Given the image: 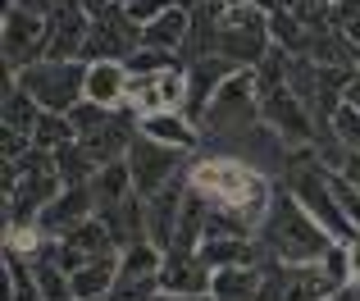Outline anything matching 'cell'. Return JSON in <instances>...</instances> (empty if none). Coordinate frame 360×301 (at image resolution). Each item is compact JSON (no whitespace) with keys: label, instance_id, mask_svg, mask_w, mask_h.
Here are the masks:
<instances>
[{"label":"cell","instance_id":"11","mask_svg":"<svg viewBox=\"0 0 360 301\" xmlns=\"http://www.w3.org/2000/svg\"><path fill=\"white\" fill-rule=\"evenodd\" d=\"M233 64L224 60V55H210V60H196V64H187V105H183V115L192 119L196 128H201V119H205V110H210V101L219 96V87L233 78Z\"/></svg>","mask_w":360,"mask_h":301},{"label":"cell","instance_id":"13","mask_svg":"<svg viewBox=\"0 0 360 301\" xmlns=\"http://www.w3.org/2000/svg\"><path fill=\"white\" fill-rule=\"evenodd\" d=\"M91 214H96V196H91V187H64V192L41 210L37 229H41L46 238H64L69 229H78V224L91 219Z\"/></svg>","mask_w":360,"mask_h":301},{"label":"cell","instance_id":"30","mask_svg":"<svg viewBox=\"0 0 360 301\" xmlns=\"http://www.w3.org/2000/svg\"><path fill=\"white\" fill-rule=\"evenodd\" d=\"M324 183H328V192L338 196V205L352 214V224L360 229V187H356L347 174H338V169H324Z\"/></svg>","mask_w":360,"mask_h":301},{"label":"cell","instance_id":"23","mask_svg":"<svg viewBox=\"0 0 360 301\" xmlns=\"http://www.w3.org/2000/svg\"><path fill=\"white\" fill-rule=\"evenodd\" d=\"M119 283V256H101L73 274V301H105Z\"/></svg>","mask_w":360,"mask_h":301},{"label":"cell","instance_id":"21","mask_svg":"<svg viewBox=\"0 0 360 301\" xmlns=\"http://www.w3.org/2000/svg\"><path fill=\"white\" fill-rule=\"evenodd\" d=\"M132 192H137V187H132V169H128V160H115V165L96 169V178H91L96 214H105V210H115V205H123Z\"/></svg>","mask_w":360,"mask_h":301},{"label":"cell","instance_id":"3","mask_svg":"<svg viewBox=\"0 0 360 301\" xmlns=\"http://www.w3.org/2000/svg\"><path fill=\"white\" fill-rule=\"evenodd\" d=\"M18 87L37 96V105L51 115H69L87 101V64L82 60H37L18 73Z\"/></svg>","mask_w":360,"mask_h":301},{"label":"cell","instance_id":"16","mask_svg":"<svg viewBox=\"0 0 360 301\" xmlns=\"http://www.w3.org/2000/svg\"><path fill=\"white\" fill-rule=\"evenodd\" d=\"M210 196L201 192V187H187V196H183V214H178V233H174V247L169 251H201V242H205V224H210Z\"/></svg>","mask_w":360,"mask_h":301},{"label":"cell","instance_id":"17","mask_svg":"<svg viewBox=\"0 0 360 301\" xmlns=\"http://www.w3.org/2000/svg\"><path fill=\"white\" fill-rule=\"evenodd\" d=\"M196 256H201L205 269H242V265H260V242L255 238H205Z\"/></svg>","mask_w":360,"mask_h":301},{"label":"cell","instance_id":"34","mask_svg":"<svg viewBox=\"0 0 360 301\" xmlns=\"http://www.w3.org/2000/svg\"><path fill=\"white\" fill-rule=\"evenodd\" d=\"M347 105H356V110H360V69L352 73V82H347Z\"/></svg>","mask_w":360,"mask_h":301},{"label":"cell","instance_id":"19","mask_svg":"<svg viewBox=\"0 0 360 301\" xmlns=\"http://www.w3.org/2000/svg\"><path fill=\"white\" fill-rule=\"evenodd\" d=\"M41 115H46V110L37 105L32 91L18 87V78H9V73H5V133H23V137H32V133H37V124H41Z\"/></svg>","mask_w":360,"mask_h":301},{"label":"cell","instance_id":"8","mask_svg":"<svg viewBox=\"0 0 360 301\" xmlns=\"http://www.w3.org/2000/svg\"><path fill=\"white\" fill-rule=\"evenodd\" d=\"M260 115H264V124L283 137V146H288V150L292 146H315L319 124H315V115H310V110L292 96V87L260 91Z\"/></svg>","mask_w":360,"mask_h":301},{"label":"cell","instance_id":"31","mask_svg":"<svg viewBox=\"0 0 360 301\" xmlns=\"http://www.w3.org/2000/svg\"><path fill=\"white\" fill-rule=\"evenodd\" d=\"M69 119H73V128H78V137H91V133H101V128L115 119V110L96 105V101H82V105L69 110Z\"/></svg>","mask_w":360,"mask_h":301},{"label":"cell","instance_id":"28","mask_svg":"<svg viewBox=\"0 0 360 301\" xmlns=\"http://www.w3.org/2000/svg\"><path fill=\"white\" fill-rule=\"evenodd\" d=\"M123 64H128V73H132V78H155V73H169V69H187V64H183V55H174V51H150V46L132 51Z\"/></svg>","mask_w":360,"mask_h":301},{"label":"cell","instance_id":"37","mask_svg":"<svg viewBox=\"0 0 360 301\" xmlns=\"http://www.w3.org/2000/svg\"><path fill=\"white\" fill-rule=\"evenodd\" d=\"M342 174H347V178H352V183L360 187V155H352V160H347V169H342Z\"/></svg>","mask_w":360,"mask_h":301},{"label":"cell","instance_id":"14","mask_svg":"<svg viewBox=\"0 0 360 301\" xmlns=\"http://www.w3.org/2000/svg\"><path fill=\"white\" fill-rule=\"evenodd\" d=\"M128 87H132V73L123 60H91L87 64V101L105 110H119L128 101Z\"/></svg>","mask_w":360,"mask_h":301},{"label":"cell","instance_id":"18","mask_svg":"<svg viewBox=\"0 0 360 301\" xmlns=\"http://www.w3.org/2000/svg\"><path fill=\"white\" fill-rule=\"evenodd\" d=\"M141 133L155 137V142H165V146H174V150H183V155L201 146V128H196L183 110H165V115L141 119Z\"/></svg>","mask_w":360,"mask_h":301},{"label":"cell","instance_id":"9","mask_svg":"<svg viewBox=\"0 0 360 301\" xmlns=\"http://www.w3.org/2000/svg\"><path fill=\"white\" fill-rule=\"evenodd\" d=\"M187 187H192V165H187L169 187H160V192L146 201V233H150V242H155L160 251L174 247V233H178V214H183Z\"/></svg>","mask_w":360,"mask_h":301},{"label":"cell","instance_id":"22","mask_svg":"<svg viewBox=\"0 0 360 301\" xmlns=\"http://www.w3.org/2000/svg\"><path fill=\"white\" fill-rule=\"evenodd\" d=\"M260 288H264V274H260V265H242V269H214L210 297H214V301H260Z\"/></svg>","mask_w":360,"mask_h":301},{"label":"cell","instance_id":"29","mask_svg":"<svg viewBox=\"0 0 360 301\" xmlns=\"http://www.w3.org/2000/svg\"><path fill=\"white\" fill-rule=\"evenodd\" d=\"M69 142H78V128H73V119H69V115H51V110H46L41 124H37V133H32V146L60 150V146H69Z\"/></svg>","mask_w":360,"mask_h":301},{"label":"cell","instance_id":"4","mask_svg":"<svg viewBox=\"0 0 360 301\" xmlns=\"http://www.w3.org/2000/svg\"><path fill=\"white\" fill-rule=\"evenodd\" d=\"M255 124H264L260 91H255V69H238L219 87V96L210 101L201 128H205V137H233V133H246V128H255Z\"/></svg>","mask_w":360,"mask_h":301},{"label":"cell","instance_id":"36","mask_svg":"<svg viewBox=\"0 0 360 301\" xmlns=\"http://www.w3.org/2000/svg\"><path fill=\"white\" fill-rule=\"evenodd\" d=\"M78 5H82V9H87V14H91V18H96V14H101V9H105V5H115V0H78Z\"/></svg>","mask_w":360,"mask_h":301},{"label":"cell","instance_id":"12","mask_svg":"<svg viewBox=\"0 0 360 301\" xmlns=\"http://www.w3.org/2000/svg\"><path fill=\"white\" fill-rule=\"evenodd\" d=\"M214 269L201 265V256L192 251H165L160 265V293H183V297H210Z\"/></svg>","mask_w":360,"mask_h":301},{"label":"cell","instance_id":"10","mask_svg":"<svg viewBox=\"0 0 360 301\" xmlns=\"http://www.w3.org/2000/svg\"><path fill=\"white\" fill-rule=\"evenodd\" d=\"M91 32V14L78 0H64L51 14V37H46V60H82Z\"/></svg>","mask_w":360,"mask_h":301},{"label":"cell","instance_id":"26","mask_svg":"<svg viewBox=\"0 0 360 301\" xmlns=\"http://www.w3.org/2000/svg\"><path fill=\"white\" fill-rule=\"evenodd\" d=\"M5 278H9V301H46L41 288H37L32 260L18 256V251H5Z\"/></svg>","mask_w":360,"mask_h":301},{"label":"cell","instance_id":"6","mask_svg":"<svg viewBox=\"0 0 360 301\" xmlns=\"http://www.w3.org/2000/svg\"><path fill=\"white\" fill-rule=\"evenodd\" d=\"M128 169H132V187H137V196H155L160 187H169L178 174H183V150L155 142V137L137 133V142L128 146Z\"/></svg>","mask_w":360,"mask_h":301},{"label":"cell","instance_id":"32","mask_svg":"<svg viewBox=\"0 0 360 301\" xmlns=\"http://www.w3.org/2000/svg\"><path fill=\"white\" fill-rule=\"evenodd\" d=\"M328 124H333V137H338V142L352 150V155H360V110L356 105H342L333 119H328Z\"/></svg>","mask_w":360,"mask_h":301},{"label":"cell","instance_id":"5","mask_svg":"<svg viewBox=\"0 0 360 301\" xmlns=\"http://www.w3.org/2000/svg\"><path fill=\"white\" fill-rule=\"evenodd\" d=\"M132 51H141V23L115 0V5H105L96 18H91L82 64H91V60H128Z\"/></svg>","mask_w":360,"mask_h":301},{"label":"cell","instance_id":"27","mask_svg":"<svg viewBox=\"0 0 360 301\" xmlns=\"http://www.w3.org/2000/svg\"><path fill=\"white\" fill-rule=\"evenodd\" d=\"M269 37L278 51L288 55H306V41H310V27L301 23L297 14H288V9H278V14H269Z\"/></svg>","mask_w":360,"mask_h":301},{"label":"cell","instance_id":"7","mask_svg":"<svg viewBox=\"0 0 360 301\" xmlns=\"http://www.w3.org/2000/svg\"><path fill=\"white\" fill-rule=\"evenodd\" d=\"M46 37H51V18L32 14V9H5V73L18 78L27 64L46 60Z\"/></svg>","mask_w":360,"mask_h":301},{"label":"cell","instance_id":"38","mask_svg":"<svg viewBox=\"0 0 360 301\" xmlns=\"http://www.w3.org/2000/svg\"><path fill=\"white\" fill-rule=\"evenodd\" d=\"M246 5H260L264 14H278V9H283V0H246Z\"/></svg>","mask_w":360,"mask_h":301},{"label":"cell","instance_id":"15","mask_svg":"<svg viewBox=\"0 0 360 301\" xmlns=\"http://www.w3.org/2000/svg\"><path fill=\"white\" fill-rule=\"evenodd\" d=\"M96 219L115 233V247L119 251L137 247V242H150V233H146V196H137V192H132L123 205H115V210L96 214Z\"/></svg>","mask_w":360,"mask_h":301},{"label":"cell","instance_id":"1","mask_svg":"<svg viewBox=\"0 0 360 301\" xmlns=\"http://www.w3.org/2000/svg\"><path fill=\"white\" fill-rule=\"evenodd\" d=\"M255 242H260L264 256L283 260V265H319V260L338 247V242L306 214V205L292 196V187H278V192H274V205H269V214H264V224L255 229Z\"/></svg>","mask_w":360,"mask_h":301},{"label":"cell","instance_id":"2","mask_svg":"<svg viewBox=\"0 0 360 301\" xmlns=\"http://www.w3.org/2000/svg\"><path fill=\"white\" fill-rule=\"evenodd\" d=\"M274 51V37H269V14L260 5H229L219 14V55L233 64V69H255L264 55Z\"/></svg>","mask_w":360,"mask_h":301},{"label":"cell","instance_id":"24","mask_svg":"<svg viewBox=\"0 0 360 301\" xmlns=\"http://www.w3.org/2000/svg\"><path fill=\"white\" fill-rule=\"evenodd\" d=\"M55 174H60L64 187H91L96 165H91V155L82 150V142H69V146L55 150Z\"/></svg>","mask_w":360,"mask_h":301},{"label":"cell","instance_id":"35","mask_svg":"<svg viewBox=\"0 0 360 301\" xmlns=\"http://www.w3.org/2000/svg\"><path fill=\"white\" fill-rule=\"evenodd\" d=\"M347 256H352V283H360V238L347 247Z\"/></svg>","mask_w":360,"mask_h":301},{"label":"cell","instance_id":"33","mask_svg":"<svg viewBox=\"0 0 360 301\" xmlns=\"http://www.w3.org/2000/svg\"><path fill=\"white\" fill-rule=\"evenodd\" d=\"M328 301H360V283H342V288H338V293L328 297Z\"/></svg>","mask_w":360,"mask_h":301},{"label":"cell","instance_id":"25","mask_svg":"<svg viewBox=\"0 0 360 301\" xmlns=\"http://www.w3.org/2000/svg\"><path fill=\"white\" fill-rule=\"evenodd\" d=\"M165 265V251L155 242H137V247L119 251V278H155Z\"/></svg>","mask_w":360,"mask_h":301},{"label":"cell","instance_id":"39","mask_svg":"<svg viewBox=\"0 0 360 301\" xmlns=\"http://www.w3.org/2000/svg\"><path fill=\"white\" fill-rule=\"evenodd\" d=\"M119 5H137V0H119Z\"/></svg>","mask_w":360,"mask_h":301},{"label":"cell","instance_id":"20","mask_svg":"<svg viewBox=\"0 0 360 301\" xmlns=\"http://www.w3.org/2000/svg\"><path fill=\"white\" fill-rule=\"evenodd\" d=\"M187 27H192V14L187 9H165L160 18H150L146 27H141V46H150V51H183V41H187Z\"/></svg>","mask_w":360,"mask_h":301}]
</instances>
